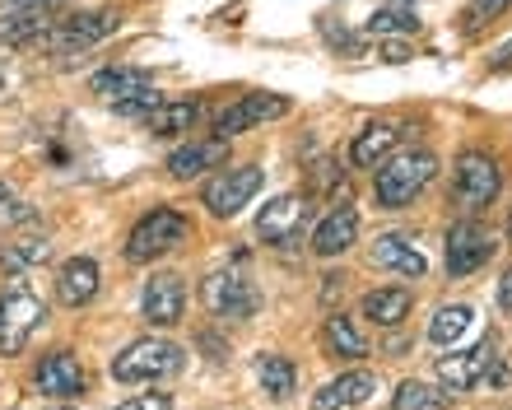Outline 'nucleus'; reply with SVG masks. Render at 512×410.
<instances>
[{"instance_id": "1", "label": "nucleus", "mask_w": 512, "mask_h": 410, "mask_svg": "<svg viewBox=\"0 0 512 410\" xmlns=\"http://www.w3.org/2000/svg\"><path fill=\"white\" fill-rule=\"evenodd\" d=\"M438 178V154L429 150H405V154H387L378 164V182H373V196H378L382 210H405L429 182Z\"/></svg>"}, {"instance_id": "2", "label": "nucleus", "mask_w": 512, "mask_h": 410, "mask_svg": "<svg viewBox=\"0 0 512 410\" xmlns=\"http://www.w3.org/2000/svg\"><path fill=\"white\" fill-rule=\"evenodd\" d=\"M182 345L163 341V336H149V341L126 345L122 355L112 359V378L117 383H154V378H173L182 369Z\"/></svg>"}, {"instance_id": "3", "label": "nucleus", "mask_w": 512, "mask_h": 410, "mask_svg": "<svg viewBox=\"0 0 512 410\" xmlns=\"http://www.w3.org/2000/svg\"><path fill=\"white\" fill-rule=\"evenodd\" d=\"M42 317H47V303H42L24 280H14V285L0 294V355L5 359L19 355L28 345V336L42 327Z\"/></svg>"}, {"instance_id": "4", "label": "nucleus", "mask_w": 512, "mask_h": 410, "mask_svg": "<svg viewBox=\"0 0 512 410\" xmlns=\"http://www.w3.org/2000/svg\"><path fill=\"white\" fill-rule=\"evenodd\" d=\"M452 192H457V205L461 210H485V205H494V196L503 192V168L494 154H461L457 159V173H452Z\"/></svg>"}, {"instance_id": "5", "label": "nucleus", "mask_w": 512, "mask_h": 410, "mask_svg": "<svg viewBox=\"0 0 512 410\" xmlns=\"http://www.w3.org/2000/svg\"><path fill=\"white\" fill-rule=\"evenodd\" d=\"M182 243H187V219L177 215V210H168V205H159V210H149V215L131 229V238H126V257L131 261H159Z\"/></svg>"}, {"instance_id": "6", "label": "nucleus", "mask_w": 512, "mask_h": 410, "mask_svg": "<svg viewBox=\"0 0 512 410\" xmlns=\"http://www.w3.org/2000/svg\"><path fill=\"white\" fill-rule=\"evenodd\" d=\"M308 219H312L308 196H275V201L261 205V215H256V238L270 247H294L298 233L308 229Z\"/></svg>"}, {"instance_id": "7", "label": "nucleus", "mask_w": 512, "mask_h": 410, "mask_svg": "<svg viewBox=\"0 0 512 410\" xmlns=\"http://www.w3.org/2000/svg\"><path fill=\"white\" fill-rule=\"evenodd\" d=\"M256 192H261V168H252V164L224 168L219 178L205 182V205H210V215L233 219L243 205H252Z\"/></svg>"}, {"instance_id": "8", "label": "nucleus", "mask_w": 512, "mask_h": 410, "mask_svg": "<svg viewBox=\"0 0 512 410\" xmlns=\"http://www.w3.org/2000/svg\"><path fill=\"white\" fill-rule=\"evenodd\" d=\"M489 257H494V238L485 233V224L461 219V224L447 229V243H443L447 275H471V271H480Z\"/></svg>"}, {"instance_id": "9", "label": "nucleus", "mask_w": 512, "mask_h": 410, "mask_svg": "<svg viewBox=\"0 0 512 410\" xmlns=\"http://www.w3.org/2000/svg\"><path fill=\"white\" fill-rule=\"evenodd\" d=\"M494 364H499V345H494V336H485L480 345L461 350V355L438 359V383H443V392H466V387H475L480 378H489Z\"/></svg>"}, {"instance_id": "10", "label": "nucleus", "mask_w": 512, "mask_h": 410, "mask_svg": "<svg viewBox=\"0 0 512 410\" xmlns=\"http://www.w3.org/2000/svg\"><path fill=\"white\" fill-rule=\"evenodd\" d=\"M284 112H289V98H280V94H243L238 103H229V108L215 117V136L219 140L243 136V131H252V126H261V122H275Z\"/></svg>"}, {"instance_id": "11", "label": "nucleus", "mask_w": 512, "mask_h": 410, "mask_svg": "<svg viewBox=\"0 0 512 410\" xmlns=\"http://www.w3.org/2000/svg\"><path fill=\"white\" fill-rule=\"evenodd\" d=\"M201 299H205V308H210V313H215V317H229V322H247V317L256 313L252 285H247L243 275H233V271L205 275Z\"/></svg>"}, {"instance_id": "12", "label": "nucleus", "mask_w": 512, "mask_h": 410, "mask_svg": "<svg viewBox=\"0 0 512 410\" xmlns=\"http://www.w3.org/2000/svg\"><path fill=\"white\" fill-rule=\"evenodd\" d=\"M108 33H117V14H103V10L70 14V19H61V24L52 28L47 47H56V52H70V47H94V42H103Z\"/></svg>"}, {"instance_id": "13", "label": "nucleus", "mask_w": 512, "mask_h": 410, "mask_svg": "<svg viewBox=\"0 0 512 410\" xmlns=\"http://www.w3.org/2000/svg\"><path fill=\"white\" fill-rule=\"evenodd\" d=\"M140 308L154 327H173L182 322V308H187V289L177 275H149L145 280V294H140Z\"/></svg>"}, {"instance_id": "14", "label": "nucleus", "mask_w": 512, "mask_h": 410, "mask_svg": "<svg viewBox=\"0 0 512 410\" xmlns=\"http://www.w3.org/2000/svg\"><path fill=\"white\" fill-rule=\"evenodd\" d=\"M33 383H38L42 397H80L84 392V369L70 350H52V355H42Z\"/></svg>"}, {"instance_id": "15", "label": "nucleus", "mask_w": 512, "mask_h": 410, "mask_svg": "<svg viewBox=\"0 0 512 410\" xmlns=\"http://www.w3.org/2000/svg\"><path fill=\"white\" fill-rule=\"evenodd\" d=\"M224 159H229V140H191V145L168 154V173L173 178H201L205 168H224Z\"/></svg>"}, {"instance_id": "16", "label": "nucleus", "mask_w": 512, "mask_h": 410, "mask_svg": "<svg viewBox=\"0 0 512 410\" xmlns=\"http://www.w3.org/2000/svg\"><path fill=\"white\" fill-rule=\"evenodd\" d=\"M354 238H359V215H354L350 205H340L336 215H326L312 233V252L317 257H340V252H350Z\"/></svg>"}, {"instance_id": "17", "label": "nucleus", "mask_w": 512, "mask_h": 410, "mask_svg": "<svg viewBox=\"0 0 512 410\" xmlns=\"http://www.w3.org/2000/svg\"><path fill=\"white\" fill-rule=\"evenodd\" d=\"M373 373H340L336 383H326L317 397H312V410H350V406H364L373 397Z\"/></svg>"}, {"instance_id": "18", "label": "nucleus", "mask_w": 512, "mask_h": 410, "mask_svg": "<svg viewBox=\"0 0 512 410\" xmlns=\"http://www.w3.org/2000/svg\"><path fill=\"white\" fill-rule=\"evenodd\" d=\"M396 140H401V126L391 122H368L350 145V164L354 168H378L391 150H396Z\"/></svg>"}, {"instance_id": "19", "label": "nucleus", "mask_w": 512, "mask_h": 410, "mask_svg": "<svg viewBox=\"0 0 512 410\" xmlns=\"http://www.w3.org/2000/svg\"><path fill=\"white\" fill-rule=\"evenodd\" d=\"M56 294H61V303H70V308H84V303L98 294V266L89 257H70L66 266H61V275H56Z\"/></svg>"}, {"instance_id": "20", "label": "nucleus", "mask_w": 512, "mask_h": 410, "mask_svg": "<svg viewBox=\"0 0 512 410\" xmlns=\"http://www.w3.org/2000/svg\"><path fill=\"white\" fill-rule=\"evenodd\" d=\"M145 89H154V80H149V70H140V66H112V70H98L94 75V94L112 98V103H126V98L145 94Z\"/></svg>"}, {"instance_id": "21", "label": "nucleus", "mask_w": 512, "mask_h": 410, "mask_svg": "<svg viewBox=\"0 0 512 410\" xmlns=\"http://www.w3.org/2000/svg\"><path fill=\"white\" fill-rule=\"evenodd\" d=\"M373 261H378L382 271H396V275H424V257H419L415 247H410V238H401V233H387V238H378L373 243Z\"/></svg>"}, {"instance_id": "22", "label": "nucleus", "mask_w": 512, "mask_h": 410, "mask_svg": "<svg viewBox=\"0 0 512 410\" xmlns=\"http://www.w3.org/2000/svg\"><path fill=\"white\" fill-rule=\"evenodd\" d=\"M256 383H261V392H266V397L289 401V397H294V387H298L294 359H284V355H261V359H256Z\"/></svg>"}, {"instance_id": "23", "label": "nucleus", "mask_w": 512, "mask_h": 410, "mask_svg": "<svg viewBox=\"0 0 512 410\" xmlns=\"http://www.w3.org/2000/svg\"><path fill=\"white\" fill-rule=\"evenodd\" d=\"M364 317H373L378 327H401L410 317V289H368L364 294Z\"/></svg>"}, {"instance_id": "24", "label": "nucleus", "mask_w": 512, "mask_h": 410, "mask_svg": "<svg viewBox=\"0 0 512 410\" xmlns=\"http://www.w3.org/2000/svg\"><path fill=\"white\" fill-rule=\"evenodd\" d=\"M196 117H201V103H159L145 117V126L154 136H177V131H191Z\"/></svg>"}, {"instance_id": "25", "label": "nucleus", "mask_w": 512, "mask_h": 410, "mask_svg": "<svg viewBox=\"0 0 512 410\" xmlns=\"http://www.w3.org/2000/svg\"><path fill=\"white\" fill-rule=\"evenodd\" d=\"M326 345H331L336 355H345V359H364L368 355L364 331L354 327V317H345V313L326 317Z\"/></svg>"}, {"instance_id": "26", "label": "nucleus", "mask_w": 512, "mask_h": 410, "mask_svg": "<svg viewBox=\"0 0 512 410\" xmlns=\"http://www.w3.org/2000/svg\"><path fill=\"white\" fill-rule=\"evenodd\" d=\"M475 322V313L466 308V303H447V308H438L429 322V341L433 345H457L461 341V331Z\"/></svg>"}, {"instance_id": "27", "label": "nucleus", "mask_w": 512, "mask_h": 410, "mask_svg": "<svg viewBox=\"0 0 512 410\" xmlns=\"http://www.w3.org/2000/svg\"><path fill=\"white\" fill-rule=\"evenodd\" d=\"M415 28H419V14H415L410 0L368 14V33H378V38H401V33H415Z\"/></svg>"}, {"instance_id": "28", "label": "nucleus", "mask_w": 512, "mask_h": 410, "mask_svg": "<svg viewBox=\"0 0 512 410\" xmlns=\"http://www.w3.org/2000/svg\"><path fill=\"white\" fill-rule=\"evenodd\" d=\"M47 252H52V247L42 243V238H24V243L0 247V266H5L10 275H24L28 266H42V261H47Z\"/></svg>"}, {"instance_id": "29", "label": "nucleus", "mask_w": 512, "mask_h": 410, "mask_svg": "<svg viewBox=\"0 0 512 410\" xmlns=\"http://www.w3.org/2000/svg\"><path fill=\"white\" fill-rule=\"evenodd\" d=\"M396 410H447V392L429 383H401L396 387V397H391Z\"/></svg>"}, {"instance_id": "30", "label": "nucleus", "mask_w": 512, "mask_h": 410, "mask_svg": "<svg viewBox=\"0 0 512 410\" xmlns=\"http://www.w3.org/2000/svg\"><path fill=\"white\" fill-rule=\"evenodd\" d=\"M503 10H512V0H471V10H466V24L480 28V24H489V19H499Z\"/></svg>"}, {"instance_id": "31", "label": "nucleus", "mask_w": 512, "mask_h": 410, "mask_svg": "<svg viewBox=\"0 0 512 410\" xmlns=\"http://www.w3.org/2000/svg\"><path fill=\"white\" fill-rule=\"evenodd\" d=\"M112 410H173V401L163 397V392H145V397L122 401V406H112Z\"/></svg>"}, {"instance_id": "32", "label": "nucleus", "mask_w": 512, "mask_h": 410, "mask_svg": "<svg viewBox=\"0 0 512 410\" xmlns=\"http://www.w3.org/2000/svg\"><path fill=\"white\" fill-rule=\"evenodd\" d=\"M499 303H503V308H508V313H512V266H508V271H503V280H499Z\"/></svg>"}, {"instance_id": "33", "label": "nucleus", "mask_w": 512, "mask_h": 410, "mask_svg": "<svg viewBox=\"0 0 512 410\" xmlns=\"http://www.w3.org/2000/svg\"><path fill=\"white\" fill-rule=\"evenodd\" d=\"M382 61H391V66H396V61H410V52H405L401 42H387V47H382Z\"/></svg>"}, {"instance_id": "34", "label": "nucleus", "mask_w": 512, "mask_h": 410, "mask_svg": "<svg viewBox=\"0 0 512 410\" xmlns=\"http://www.w3.org/2000/svg\"><path fill=\"white\" fill-rule=\"evenodd\" d=\"M5 5H14V10H19V5H28V10H47L52 0H5Z\"/></svg>"}, {"instance_id": "35", "label": "nucleus", "mask_w": 512, "mask_h": 410, "mask_svg": "<svg viewBox=\"0 0 512 410\" xmlns=\"http://www.w3.org/2000/svg\"><path fill=\"white\" fill-rule=\"evenodd\" d=\"M5 196H10V187H5V182H0V201H5Z\"/></svg>"}, {"instance_id": "36", "label": "nucleus", "mask_w": 512, "mask_h": 410, "mask_svg": "<svg viewBox=\"0 0 512 410\" xmlns=\"http://www.w3.org/2000/svg\"><path fill=\"white\" fill-rule=\"evenodd\" d=\"M508 233H512V219H508Z\"/></svg>"}]
</instances>
